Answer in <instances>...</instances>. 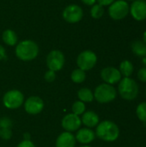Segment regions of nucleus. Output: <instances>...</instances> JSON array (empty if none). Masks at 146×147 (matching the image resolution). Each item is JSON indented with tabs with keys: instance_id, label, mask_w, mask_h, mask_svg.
Instances as JSON below:
<instances>
[{
	"instance_id": "f257e3e1",
	"label": "nucleus",
	"mask_w": 146,
	"mask_h": 147,
	"mask_svg": "<svg viewBox=\"0 0 146 147\" xmlns=\"http://www.w3.org/2000/svg\"><path fill=\"white\" fill-rule=\"evenodd\" d=\"M15 53L22 61H31L39 54V46L32 40H23L15 45Z\"/></svg>"
},
{
	"instance_id": "f03ea898",
	"label": "nucleus",
	"mask_w": 146,
	"mask_h": 147,
	"mask_svg": "<svg viewBox=\"0 0 146 147\" xmlns=\"http://www.w3.org/2000/svg\"><path fill=\"white\" fill-rule=\"evenodd\" d=\"M96 136L105 142H114L120 136V128L113 121L105 120L96 127Z\"/></svg>"
},
{
	"instance_id": "7ed1b4c3",
	"label": "nucleus",
	"mask_w": 146,
	"mask_h": 147,
	"mask_svg": "<svg viewBox=\"0 0 146 147\" xmlns=\"http://www.w3.org/2000/svg\"><path fill=\"white\" fill-rule=\"evenodd\" d=\"M139 88L137 82L131 78H123L119 82L118 92L126 101H133L137 98Z\"/></svg>"
},
{
	"instance_id": "20e7f679",
	"label": "nucleus",
	"mask_w": 146,
	"mask_h": 147,
	"mask_svg": "<svg viewBox=\"0 0 146 147\" xmlns=\"http://www.w3.org/2000/svg\"><path fill=\"white\" fill-rule=\"evenodd\" d=\"M117 96L116 89L108 84H99L94 91V99L99 103H108L113 102Z\"/></svg>"
},
{
	"instance_id": "39448f33",
	"label": "nucleus",
	"mask_w": 146,
	"mask_h": 147,
	"mask_svg": "<svg viewBox=\"0 0 146 147\" xmlns=\"http://www.w3.org/2000/svg\"><path fill=\"white\" fill-rule=\"evenodd\" d=\"M24 95L19 90H10L5 92L3 96V104L6 109H16L23 105Z\"/></svg>"
},
{
	"instance_id": "423d86ee",
	"label": "nucleus",
	"mask_w": 146,
	"mask_h": 147,
	"mask_svg": "<svg viewBox=\"0 0 146 147\" xmlns=\"http://www.w3.org/2000/svg\"><path fill=\"white\" fill-rule=\"evenodd\" d=\"M130 5L126 0H115L108 6V15L114 21H120L129 14Z\"/></svg>"
},
{
	"instance_id": "0eeeda50",
	"label": "nucleus",
	"mask_w": 146,
	"mask_h": 147,
	"mask_svg": "<svg viewBox=\"0 0 146 147\" xmlns=\"http://www.w3.org/2000/svg\"><path fill=\"white\" fill-rule=\"evenodd\" d=\"M97 63V55L91 50H84L81 52L77 58V68L87 71L93 69Z\"/></svg>"
},
{
	"instance_id": "6e6552de",
	"label": "nucleus",
	"mask_w": 146,
	"mask_h": 147,
	"mask_svg": "<svg viewBox=\"0 0 146 147\" xmlns=\"http://www.w3.org/2000/svg\"><path fill=\"white\" fill-rule=\"evenodd\" d=\"M46 63L48 70L53 71H59L63 69L65 63V54L59 50H52L46 59Z\"/></svg>"
},
{
	"instance_id": "1a4fd4ad",
	"label": "nucleus",
	"mask_w": 146,
	"mask_h": 147,
	"mask_svg": "<svg viewBox=\"0 0 146 147\" xmlns=\"http://www.w3.org/2000/svg\"><path fill=\"white\" fill-rule=\"evenodd\" d=\"M62 17L68 23H77L83 17V10L77 4H69L64 9Z\"/></svg>"
},
{
	"instance_id": "9d476101",
	"label": "nucleus",
	"mask_w": 146,
	"mask_h": 147,
	"mask_svg": "<svg viewBox=\"0 0 146 147\" xmlns=\"http://www.w3.org/2000/svg\"><path fill=\"white\" fill-rule=\"evenodd\" d=\"M44 101L37 96H31L28 97L24 102L23 107L26 113L31 115H36L42 112L44 109Z\"/></svg>"
},
{
	"instance_id": "9b49d317",
	"label": "nucleus",
	"mask_w": 146,
	"mask_h": 147,
	"mask_svg": "<svg viewBox=\"0 0 146 147\" xmlns=\"http://www.w3.org/2000/svg\"><path fill=\"white\" fill-rule=\"evenodd\" d=\"M61 126L65 132L73 133V132H77L81 127L82 121L78 115L71 113V114H67L63 117L61 121Z\"/></svg>"
},
{
	"instance_id": "f8f14e48",
	"label": "nucleus",
	"mask_w": 146,
	"mask_h": 147,
	"mask_svg": "<svg viewBox=\"0 0 146 147\" xmlns=\"http://www.w3.org/2000/svg\"><path fill=\"white\" fill-rule=\"evenodd\" d=\"M129 13L138 22L146 19V0H134L129 8Z\"/></svg>"
},
{
	"instance_id": "ddd939ff",
	"label": "nucleus",
	"mask_w": 146,
	"mask_h": 147,
	"mask_svg": "<svg viewBox=\"0 0 146 147\" xmlns=\"http://www.w3.org/2000/svg\"><path fill=\"white\" fill-rule=\"evenodd\" d=\"M121 74L119 69L114 66H108L101 71V78L105 84L114 85L121 80Z\"/></svg>"
},
{
	"instance_id": "4468645a",
	"label": "nucleus",
	"mask_w": 146,
	"mask_h": 147,
	"mask_svg": "<svg viewBox=\"0 0 146 147\" xmlns=\"http://www.w3.org/2000/svg\"><path fill=\"white\" fill-rule=\"evenodd\" d=\"M96 137V133L91 128L88 127H80L77 131V134L75 135L76 140L82 145H89L92 143L95 140Z\"/></svg>"
},
{
	"instance_id": "2eb2a0df",
	"label": "nucleus",
	"mask_w": 146,
	"mask_h": 147,
	"mask_svg": "<svg viewBox=\"0 0 146 147\" xmlns=\"http://www.w3.org/2000/svg\"><path fill=\"white\" fill-rule=\"evenodd\" d=\"M77 140L72 133L63 132L61 133L55 142L56 147H76Z\"/></svg>"
},
{
	"instance_id": "dca6fc26",
	"label": "nucleus",
	"mask_w": 146,
	"mask_h": 147,
	"mask_svg": "<svg viewBox=\"0 0 146 147\" xmlns=\"http://www.w3.org/2000/svg\"><path fill=\"white\" fill-rule=\"evenodd\" d=\"M81 121H82V124H83L85 127L93 128L99 124L100 118L99 115L95 111L89 110V111H85L82 115Z\"/></svg>"
},
{
	"instance_id": "f3484780",
	"label": "nucleus",
	"mask_w": 146,
	"mask_h": 147,
	"mask_svg": "<svg viewBox=\"0 0 146 147\" xmlns=\"http://www.w3.org/2000/svg\"><path fill=\"white\" fill-rule=\"evenodd\" d=\"M2 40L9 47L15 46L18 42V37L15 32L12 29H6L2 34Z\"/></svg>"
},
{
	"instance_id": "a211bd4d",
	"label": "nucleus",
	"mask_w": 146,
	"mask_h": 147,
	"mask_svg": "<svg viewBox=\"0 0 146 147\" xmlns=\"http://www.w3.org/2000/svg\"><path fill=\"white\" fill-rule=\"evenodd\" d=\"M132 51L133 53L139 56V57H145L146 56V44L143 40H137L132 43Z\"/></svg>"
},
{
	"instance_id": "6ab92c4d",
	"label": "nucleus",
	"mask_w": 146,
	"mask_h": 147,
	"mask_svg": "<svg viewBox=\"0 0 146 147\" xmlns=\"http://www.w3.org/2000/svg\"><path fill=\"white\" fill-rule=\"evenodd\" d=\"M119 71L121 74V76H123L124 78H130L134 71V66L133 64L130 61V60H123L120 64V68Z\"/></svg>"
},
{
	"instance_id": "aec40b11",
	"label": "nucleus",
	"mask_w": 146,
	"mask_h": 147,
	"mask_svg": "<svg viewBox=\"0 0 146 147\" xmlns=\"http://www.w3.org/2000/svg\"><path fill=\"white\" fill-rule=\"evenodd\" d=\"M77 98L83 102H91L94 100V92L86 87L81 88L77 91Z\"/></svg>"
},
{
	"instance_id": "412c9836",
	"label": "nucleus",
	"mask_w": 146,
	"mask_h": 147,
	"mask_svg": "<svg viewBox=\"0 0 146 147\" xmlns=\"http://www.w3.org/2000/svg\"><path fill=\"white\" fill-rule=\"evenodd\" d=\"M71 79L75 84H82L86 79V72L79 68H76L71 74Z\"/></svg>"
},
{
	"instance_id": "4be33fe9",
	"label": "nucleus",
	"mask_w": 146,
	"mask_h": 147,
	"mask_svg": "<svg viewBox=\"0 0 146 147\" xmlns=\"http://www.w3.org/2000/svg\"><path fill=\"white\" fill-rule=\"evenodd\" d=\"M104 12H105L104 7L102 6L101 4L97 3L91 6L90 16L94 19H100V18H102L103 16V15H104Z\"/></svg>"
},
{
	"instance_id": "5701e85b",
	"label": "nucleus",
	"mask_w": 146,
	"mask_h": 147,
	"mask_svg": "<svg viewBox=\"0 0 146 147\" xmlns=\"http://www.w3.org/2000/svg\"><path fill=\"white\" fill-rule=\"evenodd\" d=\"M71 111L74 115H77L78 116L82 115L86 111V106L85 103L77 100L74 102V103L71 106Z\"/></svg>"
},
{
	"instance_id": "b1692460",
	"label": "nucleus",
	"mask_w": 146,
	"mask_h": 147,
	"mask_svg": "<svg viewBox=\"0 0 146 147\" xmlns=\"http://www.w3.org/2000/svg\"><path fill=\"white\" fill-rule=\"evenodd\" d=\"M136 115L139 120L144 123H146V102H141L136 109Z\"/></svg>"
},
{
	"instance_id": "393cba45",
	"label": "nucleus",
	"mask_w": 146,
	"mask_h": 147,
	"mask_svg": "<svg viewBox=\"0 0 146 147\" xmlns=\"http://www.w3.org/2000/svg\"><path fill=\"white\" fill-rule=\"evenodd\" d=\"M12 137L11 128H0V138L3 140H9Z\"/></svg>"
},
{
	"instance_id": "a878e982",
	"label": "nucleus",
	"mask_w": 146,
	"mask_h": 147,
	"mask_svg": "<svg viewBox=\"0 0 146 147\" xmlns=\"http://www.w3.org/2000/svg\"><path fill=\"white\" fill-rule=\"evenodd\" d=\"M12 126L13 122L9 117L3 116L0 118V128H11Z\"/></svg>"
},
{
	"instance_id": "bb28decb",
	"label": "nucleus",
	"mask_w": 146,
	"mask_h": 147,
	"mask_svg": "<svg viewBox=\"0 0 146 147\" xmlns=\"http://www.w3.org/2000/svg\"><path fill=\"white\" fill-rule=\"evenodd\" d=\"M44 78L47 83H52L56 79V72L51 70H48L46 71L44 75Z\"/></svg>"
},
{
	"instance_id": "cd10ccee",
	"label": "nucleus",
	"mask_w": 146,
	"mask_h": 147,
	"mask_svg": "<svg viewBox=\"0 0 146 147\" xmlns=\"http://www.w3.org/2000/svg\"><path fill=\"white\" fill-rule=\"evenodd\" d=\"M137 76H138V78L141 82L146 83V67H143V68L139 69V71H138Z\"/></svg>"
},
{
	"instance_id": "c85d7f7f",
	"label": "nucleus",
	"mask_w": 146,
	"mask_h": 147,
	"mask_svg": "<svg viewBox=\"0 0 146 147\" xmlns=\"http://www.w3.org/2000/svg\"><path fill=\"white\" fill-rule=\"evenodd\" d=\"M16 147H36L35 145L34 144L33 141H31L30 140H22Z\"/></svg>"
},
{
	"instance_id": "c756f323",
	"label": "nucleus",
	"mask_w": 146,
	"mask_h": 147,
	"mask_svg": "<svg viewBox=\"0 0 146 147\" xmlns=\"http://www.w3.org/2000/svg\"><path fill=\"white\" fill-rule=\"evenodd\" d=\"M115 0H96L97 3L101 4L102 6L105 7V6H109L110 4H112Z\"/></svg>"
},
{
	"instance_id": "7c9ffc66",
	"label": "nucleus",
	"mask_w": 146,
	"mask_h": 147,
	"mask_svg": "<svg viewBox=\"0 0 146 147\" xmlns=\"http://www.w3.org/2000/svg\"><path fill=\"white\" fill-rule=\"evenodd\" d=\"M6 59V51H5V48L0 45V60H3V59Z\"/></svg>"
},
{
	"instance_id": "2f4dec72",
	"label": "nucleus",
	"mask_w": 146,
	"mask_h": 147,
	"mask_svg": "<svg viewBox=\"0 0 146 147\" xmlns=\"http://www.w3.org/2000/svg\"><path fill=\"white\" fill-rule=\"evenodd\" d=\"M81 2L88 6H92L95 3H96V0H81Z\"/></svg>"
},
{
	"instance_id": "473e14b6",
	"label": "nucleus",
	"mask_w": 146,
	"mask_h": 147,
	"mask_svg": "<svg viewBox=\"0 0 146 147\" xmlns=\"http://www.w3.org/2000/svg\"><path fill=\"white\" fill-rule=\"evenodd\" d=\"M143 40H144V42L146 44V31L144 32V34H143Z\"/></svg>"
},
{
	"instance_id": "72a5a7b5",
	"label": "nucleus",
	"mask_w": 146,
	"mask_h": 147,
	"mask_svg": "<svg viewBox=\"0 0 146 147\" xmlns=\"http://www.w3.org/2000/svg\"><path fill=\"white\" fill-rule=\"evenodd\" d=\"M142 61H143V64L145 65V67H146V56L142 58Z\"/></svg>"
},
{
	"instance_id": "f704fd0d",
	"label": "nucleus",
	"mask_w": 146,
	"mask_h": 147,
	"mask_svg": "<svg viewBox=\"0 0 146 147\" xmlns=\"http://www.w3.org/2000/svg\"><path fill=\"white\" fill-rule=\"evenodd\" d=\"M78 147H92V146H89V145H83V146H78Z\"/></svg>"
},
{
	"instance_id": "c9c22d12",
	"label": "nucleus",
	"mask_w": 146,
	"mask_h": 147,
	"mask_svg": "<svg viewBox=\"0 0 146 147\" xmlns=\"http://www.w3.org/2000/svg\"><path fill=\"white\" fill-rule=\"evenodd\" d=\"M126 1H132V2H133V1H134V0H126Z\"/></svg>"
},
{
	"instance_id": "e433bc0d",
	"label": "nucleus",
	"mask_w": 146,
	"mask_h": 147,
	"mask_svg": "<svg viewBox=\"0 0 146 147\" xmlns=\"http://www.w3.org/2000/svg\"><path fill=\"white\" fill-rule=\"evenodd\" d=\"M145 96H146V89H145Z\"/></svg>"
}]
</instances>
